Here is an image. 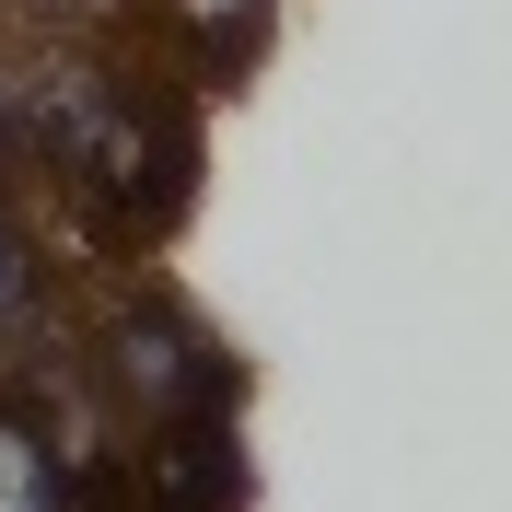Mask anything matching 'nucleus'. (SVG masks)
Wrapping results in <instances>:
<instances>
[{"instance_id":"obj_1","label":"nucleus","mask_w":512,"mask_h":512,"mask_svg":"<svg viewBox=\"0 0 512 512\" xmlns=\"http://www.w3.org/2000/svg\"><path fill=\"white\" fill-rule=\"evenodd\" d=\"M24 117H35V140L59 152V175L94 198V210H117V222H163L175 187H187V128L163 117L140 82H117V70H82V59L35 70Z\"/></svg>"},{"instance_id":"obj_2","label":"nucleus","mask_w":512,"mask_h":512,"mask_svg":"<svg viewBox=\"0 0 512 512\" xmlns=\"http://www.w3.org/2000/svg\"><path fill=\"white\" fill-rule=\"evenodd\" d=\"M117 384H128L152 419H222V408H233V361L210 350L187 315H163V303L117 315Z\"/></svg>"},{"instance_id":"obj_3","label":"nucleus","mask_w":512,"mask_h":512,"mask_svg":"<svg viewBox=\"0 0 512 512\" xmlns=\"http://www.w3.org/2000/svg\"><path fill=\"white\" fill-rule=\"evenodd\" d=\"M0 512H59V466L24 419H0Z\"/></svg>"},{"instance_id":"obj_4","label":"nucleus","mask_w":512,"mask_h":512,"mask_svg":"<svg viewBox=\"0 0 512 512\" xmlns=\"http://www.w3.org/2000/svg\"><path fill=\"white\" fill-rule=\"evenodd\" d=\"M175 12H187V24L210 35V47H233V35L256 24V0H175Z\"/></svg>"},{"instance_id":"obj_5","label":"nucleus","mask_w":512,"mask_h":512,"mask_svg":"<svg viewBox=\"0 0 512 512\" xmlns=\"http://www.w3.org/2000/svg\"><path fill=\"white\" fill-rule=\"evenodd\" d=\"M24 291H35V280H24V245L0 233V315H24Z\"/></svg>"}]
</instances>
